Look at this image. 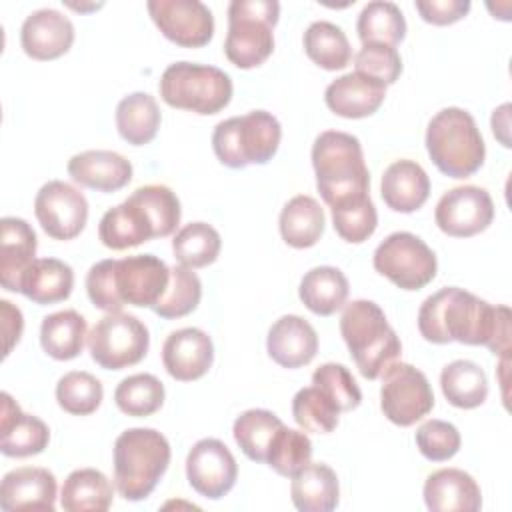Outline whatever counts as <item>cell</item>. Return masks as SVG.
I'll return each mask as SVG.
<instances>
[{
    "instance_id": "obj_28",
    "label": "cell",
    "mask_w": 512,
    "mask_h": 512,
    "mask_svg": "<svg viewBox=\"0 0 512 512\" xmlns=\"http://www.w3.org/2000/svg\"><path fill=\"white\" fill-rule=\"evenodd\" d=\"M290 496L300 512H330L340 502L338 476L328 464L310 462L292 476Z\"/></svg>"
},
{
    "instance_id": "obj_45",
    "label": "cell",
    "mask_w": 512,
    "mask_h": 512,
    "mask_svg": "<svg viewBox=\"0 0 512 512\" xmlns=\"http://www.w3.org/2000/svg\"><path fill=\"white\" fill-rule=\"evenodd\" d=\"M332 224L338 236L350 244H360L368 240L378 226V212L370 196L356 202L330 208Z\"/></svg>"
},
{
    "instance_id": "obj_8",
    "label": "cell",
    "mask_w": 512,
    "mask_h": 512,
    "mask_svg": "<svg viewBox=\"0 0 512 512\" xmlns=\"http://www.w3.org/2000/svg\"><path fill=\"white\" fill-rule=\"evenodd\" d=\"M282 128L276 116L266 110H252L216 124L212 148L216 158L228 168L266 164L280 146Z\"/></svg>"
},
{
    "instance_id": "obj_23",
    "label": "cell",
    "mask_w": 512,
    "mask_h": 512,
    "mask_svg": "<svg viewBox=\"0 0 512 512\" xmlns=\"http://www.w3.org/2000/svg\"><path fill=\"white\" fill-rule=\"evenodd\" d=\"M50 440L48 426L32 414L20 410L8 392H2L0 450L10 458H28L40 454Z\"/></svg>"
},
{
    "instance_id": "obj_50",
    "label": "cell",
    "mask_w": 512,
    "mask_h": 512,
    "mask_svg": "<svg viewBox=\"0 0 512 512\" xmlns=\"http://www.w3.org/2000/svg\"><path fill=\"white\" fill-rule=\"evenodd\" d=\"M0 318H2V336H4V358H6L22 336L24 318L20 308H16L8 300H0Z\"/></svg>"
},
{
    "instance_id": "obj_51",
    "label": "cell",
    "mask_w": 512,
    "mask_h": 512,
    "mask_svg": "<svg viewBox=\"0 0 512 512\" xmlns=\"http://www.w3.org/2000/svg\"><path fill=\"white\" fill-rule=\"evenodd\" d=\"M492 130H494V134L500 138V142L508 148V146H510V140H508V112L504 114V120H502V122L498 120L496 112L492 114Z\"/></svg>"
},
{
    "instance_id": "obj_46",
    "label": "cell",
    "mask_w": 512,
    "mask_h": 512,
    "mask_svg": "<svg viewBox=\"0 0 512 512\" xmlns=\"http://www.w3.org/2000/svg\"><path fill=\"white\" fill-rule=\"evenodd\" d=\"M312 384L324 390L336 402L340 412H350L362 402V392L344 364L326 362L318 366L312 374Z\"/></svg>"
},
{
    "instance_id": "obj_44",
    "label": "cell",
    "mask_w": 512,
    "mask_h": 512,
    "mask_svg": "<svg viewBox=\"0 0 512 512\" xmlns=\"http://www.w3.org/2000/svg\"><path fill=\"white\" fill-rule=\"evenodd\" d=\"M312 458V442L306 432L288 428L286 424L276 432L268 454L266 464L280 476L292 478L298 474Z\"/></svg>"
},
{
    "instance_id": "obj_49",
    "label": "cell",
    "mask_w": 512,
    "mask_h": 512,
    "mask_svg": "<svg viewBox=\"0 0 512 512\" xmlns=\"http://www.w3.org/2000/svg\"><path fill=\"white\" fill-rule=\"evenodd\" d=\"M416 10L426 22L446 26L468 14L470 0H418Z\"/></svg>"
},
{
    "instance_id": "obj_20",
    "label": "cell",
    "mask_w": 512,
    "mask_h": 512,
    "mask_svg": "<svg viewBox=\"0 0 512 512\" xmlns=\"http://www.w3.org/2000/svg\"><path fill=\"white\" fill-rule=\"evenodd\" d=\"M0 508L16 510H48L56 508V478L50 470L38 466H22L4 474L0 484Z\"/></svg>"
},
{
    "instance_id": "obj_12",
    "label": "cell",
    "mask_w": 512,
    "mask_h": 512,
    "mask_svg": "<svg viewBox=\"0 0 512 512\" xmlns=\"http://www.w3.org/2000/svg\"><path fill=\"white\" fill-rule=\"evenodd\" d=\"M372 264L402 290H420L436 276V254L412 232H392L374 250Z\"/></svg>"
},
{
    "instance_id": "obj_24",
    "label": "cell",
    "mask_w": 512,
    "mask_h": 512,
    "mask_svg": "<svg viewBox=\"0 0 512 512\" xmlns=\"http://www.w3.org/2000/svg\"><path fill=\"white\" fill-rule=\"evenodd\" d=\"M36 232L16 216L0 220V282L10 292H20V282L26 270L36 260Z\"/></svg>"
},
{
    "instance_id": "obj_10",
    "label": "cell",
    "mask_w": 512,
    "mask_h": 512,
    "mask_svg": "<svg viewBox=\"0 0 512 512\" xmlns=\"http://www.w3.org/2000/svg\"><path fill=\"white\" fill-rule=\"evenodd\" d=\"M280 4L276 0H232L228 4L226 58L238 68L260 66L274 50V26Z\"/></svg>"
},
{
    "instance_id": "obj_36",
    "label": "cell",
    "mask_w": 512,
    "mask_h": 512,
    "mask_svg": "<svg viewBox=\"0 0 512 512\" xmlns=\"http://www.w3.org/2000/svg\"><path fill=\"white\" fill-rule=\"evenodd\" d=\"M356 30L362 44H386L396 48L406 36V20L394 2L372 0L358 14Z\"/></svg>"
},
{
    "instance_id": "obj_3",
    "label": "cell",
    "mask_w": 512,
    "mask_h": 512,
    "mask_svg": "<svg viewBox=\"0 0 512 512\" xmlns=\"http://www.w3.org/2000/svg\"><path fill=\"white\" fill-rule=\"evenodd\" d=\"M180 214V200L168 186L146 184L104 212L98 238L112 250L134 248L152 238L170 236L180 224Z\"/></svg>"
},
{
    "instance_id": "obj_14",
    "label": "cell",
    "mask_w": 512,
    "mask_h": 512,
    "mask_svg": "<svg viewBox=\"0 0 512 512\" xmlns=\"http://www.w3.org/2000/svg\"><path fill=\"white\" fill-rule=\"evenodd\" d=\"M34 214L50 238L72 240L86 226L88 202L72 184L50 180L36 192Z\"/></svg>"
},
{
    "instance_id": "obj_15",
    "label": "cell",
    "mask_w": 512,
    "mask_h": 512,
    "mask_svg": "<svg viewBox=\"0 0 512 512\" xmlns=\"http://www.w3.org/2000/svg\"><path fill=\"white\" fill-rule=\"evenodd\" d=\"M436 226L454 238L484 232L494 220L492 196L480 186H456L442 194L434 210Z\"/></svg>"
},
{
    "instance_id": "obj_17",
    "label": "cell",
    "mask_w": 512,
    "mask_h": 512,
    "mask_svg": "<svg viewBox=\"0 0 512 512\" xmlns=\"http://www.w3.org/2000/svg\"><path fill=\"white\" fill-rule=\"evenodd\" d=\"M186 478L200 496L218 500L234 488L238 464L222 440L202 438L188 452Z\"/></svg>"
},
{
    "instance_id": "obj_11",
    "label": "cell",
    "mask_w": 512,
    "mask_h": 512,
    "mask_svg": "<svg viewBox=\"0 0 512 512\" xmlns=\"http://www.w3.org/2000/svg\"><path fill=\"white\" fill-rule=\"evenodd\" d=\"M150 346V334L142 320L128 312H106L88 334L92 360L104 370H122L138 364Z\"/></svg>"
},
{
    "instance_id": "obj_30",
    "label": "cell",
    "mask_w": 512,
    "mask_h": 512,
    "mask_svg": "<svg viewBox=\"0 0 512 512\" xmlns=\"http://www.w3.org/2000/svg\"><path fill=\"white\" fill-rule=\"evenodd\" d=\"M72 288L74 272L58 258H36L20 282V294L42 306L66 300Z\"/></svg>"
},
{
    "instance_id": "obj_1",
    "label": "cell",
    "mask_w": 512,
    "mask_h": 512,
    "mask_svg": "<svg viewBox=\"0 0 512 512\" xmlns=\"http://www.w3.org/2000/svg\"><path fill=\"white\" fill-rule=\"evenodd\" d=\"M418 330L434 344L486 346L504 358L510 352V308L494 306L458 286H446L422 302Z\"/></svg>"
},
{
    "instance_id": "obj_25",
    "label": "cell",
    "mask_w": 512,
    "mask_h": 512,
    "mask_svg": "<svg viewBox=\"0 0 512 512\" xmlns=\"http://www.w3.org/2000/svg\"><path fill=\"white\" fill-rule=\"evenodd\" d=\"M424 502L432 512H476L482 508L478 482L460 468H442L424 482Z\"/></svg>"
},
{
    "instance_id": "obj_13",
    "label": "cell",
    "mask_w": 512,
    "mask_h": 512,
    "mask_svg": "<svg viewBox=\"0 0 512 512\" xmlns=\"http://www.w3.org/2000/svg\"><path fill=\"white\" fill-rule=\"evenodd\" d=\"M380 408L396 426H412L434 408V392L424 372L406 362H394L382 372Z\"/></svg>"
},
{
    "instance_id": "obj_34",
    "label": "cell",
    "mask_w": 512,
    "mask_h": 512,
    "mask_svg": "<svg viewBox=\"0 0 512 512\" xmlns=\"http://www.w3.org/2000/svg\"><path fill=\"white\" fill-rule=\"evenodd\" d=\"M160 108L148 92H132L116 106L118 134L134 146H144L154 140L160 128Z\"/></svg>"
},
{
    "instance_id": "obj_4",
    "label": "cell",
    "mask_w": 512,
    "mask_h": 512,
    "mask_svg": "<svg viewBox=\"0 0 512 512\" xmlns=\"http://www.w3.org/2000/svg\"><path fill=\"white\" fill-rule=\"evenodd\" d=\"M312 166L316 188L330 208L370 196V172L356 136L340 130L320 132L312 144Z\"/></svg>"
},
{
    "instance_id": "obj_38",
    "label": "cell",
    "mask_w": 512,
    "mask_h": 512,
    "mask_svg": "<svg viewBox=\"0 0 512 512\" xmlns=\"http://www.w3.org/2000/svg\"><path fill=\"white\" fill-rule=\"evenodd\" d=\"M284 426V422L270 410L252 408L242 412L232 426V434L240 450L254 462H266L268 448L276 436V432Z\"/></svg>"
},
{
    "instance_id": "obj_9",
    "label": "cell",
    "mask_w": 512,
    "mask_h": 512,
    "mask_svg": "<svg viewBox=\"0 0 512 512\" xmlns=\"http://www.w3.org/2000/svg\"><path fill=\"white\" fill-rule=\"evenodd\" d=\"M158 90L168 106L208 116L228 106L232 80L216 66L182 60L162 72Z\"/></svg>"
},
{
    "instance_id": "obj_41",
    "label": "cell",
    "mask_w": 512,
    "mask_h": 512,
    "mask_svg": "<svg viewBox=\"0 0 512 512\" xmlns=\"http://www.w3.org/2000/svg\"><path fill=\"white\" fill-rule=\"evenodd\" d=\"M292 416L304 432L330 434L338 426L340 408L318 386L300 388L292 398Z\"/></svg>"
},
{
    "instance_id": "obj_39",
    "label": "cell",
    "mask_w": 512,
    "mask_h": 512,
    "mask_svg": "<svg viewBox=\"0 0 512 512\" xmlns=\"http://www.w3.org/2000/svg\"><path fill=\"white\" fill-rule=\"evenodd\" d=\"M222 238L218 230L206 222H190L182 226L172 240L174 258L186 268H204L220 254Z\"/></svg>"
},
{
    "instance_id": "obj_42",
    "label": "cell",
    "mask_w": 512,
    "mask_h": 512,
    "mask_svg": "<svg viewBox=\"0 0 512 512\" xmlns=\"http://www.w3.org/2000/svg\"><path fill=\"white\" fill-rule=\"evenodd\" d=\"M202 298V282L192 272V268H186L182 264L170 268V282L162 294V298L152 308L160 318L172 320L182 318L196 310Z\"/></svg>"
},
{
    "instance_id": "obj_29",
    "label": "cell",
    "mask_w": 512,
    "mask_h": 512,
    "mask_svg": "<svg viewBox=\"0 0 512 512\" xmlns=\"http://www.w3.org/2000/svg\"><path fill=\"white\" fill-rule=\"evenodd\" d=\"M114 486L96 468L70 472L60 490V506L66 512H106L112 506Z\"/></svg>"
},
{
    "instance_id": "obj_5",
    "label": "cell",
    "mask_w": 512,
    "mask_h": 512,
    "mask_svg": "<svg viewBox=\"0 0 512 512\" xmlns=\"http://www.w3.org/2000/svg\"><path fill=\"white\" fill-rule=\"evenodd\" d=\"M340 334L358 372L376 380L402 354L400 338L388 324L384 310L372 300H352L340 318Z\"/></svg>"
},
{
    "instance_id": "obj_37",
    "label": "cell",
    "mask_w": 512,
    "mask_h": 512,
    "mask_svg": "<svg viewBox=\"0 0 512 512\" xmlns=\"http://www.w3.org/2000/svg\"><path fill=\"white\" fill-rule=\"evenodd\" d=\"M302 42L308 58L324 70H342L352 58L344 30L328 20L312 22L304 32Z\"/></svg>"
},
{
    "instance_id": "obj_32",
    "label": "cell",
    "mask_w": 512,
    "mask_h": 512,
    "mask_svg": "<svg viewBox=\"0 0 512 512\" xmlns=\"http://www.w3.org/2000/svg\"><path fill=\"white\" fill-rule=\"evenodd\" d=\"M86 340L88 326L84 316L76 310L68 308L42 318L40 344L50 358L72 360L82 352Z\"/></svg>"
},
{
    "instance_id": "obj_31",
    "label": "cell",
    "mask_w": 512,
    "mask_h": 512,
    "mask_svg": "<svg viewBox=\"0 0 512 512\" xmlns=\"http://www.w3.org/2000/svg\"><path fill=\"white\" fill-rule=\"evenodd\" d=\"M348 290V278L340 268L316 266L302 276L298 296L310 312L330 316L344 306Z\"/></svg>"
},
{
    "instance_id": "obj_18",
    "label": "cell",
    "mask_w": 512,
    "mask_h": 512,
    "mask_svg": "<svg viewBox=\"0 0 512 512\" xmlns=\"http://www.w3.org/2000/svg\"><path fill=\"white\" fill-rule=\"evenodd\" d=\"M214 360V344L210 336L194 326L168 334L162 346V364L166 372L180 382L202 378Z\"/></svg>"
},
{
    "instance_id": "obj_27",
    "label": "cell",
    "mask_w": 512,
    "mask_h": 512,
    "mask_svg": "<svg viewBox=\"0 0 512 512\" xmlns=\"http://www.w3.org/2000/svg\"><path fill=\"white\" fill-rule=\"evenodd\" d=\"M380 194L388 208L394 212L410 214L428 200L430 178L418 162L402 158L384 170Z\"/></svg>"
},
{
    "instance_id": "obj_2",
    "label": "cell",
    "mask_w": 512,
    "mask_h": 512,
    "mask_svg": "<svg viewBox=\"0 0 512 512\" xmlns=\"http://www.w3.org/2000/svg\"><path fill=\"white\" fill-rule=\"evenodd\" d=\"M170 282V268L154 254L100 260L86 274L90 302L104 312H120L126 304L154 308Z\"/></svg>"
},
{
    "instance_id": "obj_43",
    "label": "cell",
    "mask_w": 512,
    "mask_h": 512,
    "mask_svg": "<svg viewBox=\"0 0 512 512\" xmlns=\"http://www.w3.org/2000/svg\"><path fill=\"white\" fill-rule=\"evenodd\" d=\"M104 396L102 382L84 370L66 372L56 384L58 406L74 416H88L96 412Z\"/></svg>"
},
{
    "instance_id": "obj_33",
    "label": "cell",
    "mask_w": 512,
    "mask_h": 512,
    "mask_svg": "<svg viewBox=\"0 0 512 512\" xmlns=\"http://www.w3.org/2000/svg\"><path fill=\"white\" fill-rule=\"evenodd\" d=\"M324 210L320 204L306 194L290 198L280 212V236L292 248L314 246L324 232Z\"/></svg>"
},
{
    "instance_id": "obj_22",
    "label": "cell",
    "mask_w": 512,
    "mask_h": 512,
    "mask_svg": "<svg viewBox=\"0 0 512 512\" xmlns=\"http://www.w3.org/2000/svg\"><path fill=\"white\" fill-rule=\"evenodd\" d=\"M386 96V84L362 72H348L332 80L324 92L326 106L342 118H366L374 114Z\"/></svg>"
},
{
    "instance_id": "obj_21",
    "label": "cell",
    "mask_w": 512,
    "mask_h": 512,
    "mask_svg": "<svg viewBox=\"0 0 512 512\" xmlns=\"http://www.w3.org/2000/svg\"><path fill=\"white\" fill-rule=\"evenodd\" d=\"M268 356L282 368H300L314 360L318 334L314 326L296 314L280 316L268 330Z\"/></svg>"
},
{
    "instance_id": "obj_19",
    "label": "cell",
    "mask_w": 512,
    "mask_h": 512,
    "mask_svg": "<svg viewBox=\"0 0 512 512\" xmlns=\"http://www.w3.org/2000/svg\"><path fill=\"white\" fill-rule=\"evenodd\" d=\"M74 42V24L66 14L54 8L30 12L20 28V44L34 60H54L70 50Z\"/></svg>"
},
{
    "instance_id": "obj_47",
    "label": "cell",
    "mask_w": 512,
    "mask_h": 512,
    "mask_svg": "<svg viewBox=\"0 0 512 512\" xmlns=\"http://www.w3.org/2000/svg\"><path fill=\"white\" fill-rule=\"evenodd\" d=\"M460 444L458 428L444 420H426L416 430V446L420 454L432 462L450 460L460 450Z\"/></svg>"
},
{
    "instance_id": "obj_48",
    "label": "cell",
    "mask_w": 512,
    "mask_h": 512,
    "mask_svg": "<svg viewBox=\"0 0 512 512\" xmlns=\"http://www.w3.org/2000/svg\"><path fill=\"white\" fill-rule=\"evenodd\" d=\"M356 72L372 76L380 82L394 84L402 72V58L394 46L386 44H362L354 56Z\"/></svg>"
},
{
    "instance_id": "obj_6",
    "label": "cell",
    "mask_w": 512,
    "mask_h": 512,
    "mask_svg": "<svg viewBox=\"0 0 512 512\" xmlns=\"http://www.w3.org/2000/svg\"><path fill=\"white\" fill-rule=\"evenodd\" d=\"M170 464V444L154 428H128L114 442V486L124 500L152 494Z\"/></svg>"
},
{
    "instance_id": "obj_16",
    "label": "cell",
    "mask_w": 512,
    "mask_h": 512,
    "mask_svg": "<svg viewBox=\"0 0 512 512\" xmlns=\"http://www.w3.org/2000/svg\"><path fill=\"white\" fill-rule=\"evenodd\" d=\"M148 12L160 32L184 48H200L212 40L214 16L200 0H150Z\"/></svg>"
},
{
    "instance_id": "obj_7",
    "label": "cell",
    "mask_w": 512,
    "mask_h": 512,
    "mask_svg": "<svg viewBox=\"0 0 512 512\" xmlns=\"http://www.w3.org/2000/svg\"><path fill=\"white\" fill-rule=\"evenodd\" d=\"M426 150L434 166L450 178H468L484 164V138L470 112L448 106L426 128Z\"/></svg>"
},
{
    "instance_id": "obj_35",
    "label": "cell",
    "mask_w": 512,
    "mask_h": 512,
    "mask_svg": "<svg viewBox=\"0 0 512 512\" xmlns=\"http://www.w3.org/2000/svg\"><path fill=\"white\" fill-rule=\"evenodd\" d=\"M444 398L456 408H476L488 396V380L484 370L472 360H454L440 372Z\"/></svg>"
},
{
    "instance_id": "obj_26",
    "label": "cell",
    "mask_w": 512,
    "mask_h": 512,
    "mask_svg": "<svg viewBox=\"0 0 512 512\" xmlns=\"http://www.w3.org/2000/svg\"><path fill=\"white\" fill-rule=\"evenodd\" d=\"M68 174L80 186L116 192L132 180V164L112 150H84L68 160Z\"/></svg>"
},
{
    "instance_id": "obj_40",
    "label": "cell",
    "mask_w": 512,
    "mask_h": 512,
    "mask_svg": "<svg viewBox=\"0 0 512 512\" xmlns=\"http://www.w3.org/2000/svg\"><path fill=\"white\" fill-rule=\"evenodd\" d=\"M164 396V384L154 374L146 372L124 378L114 390V402L118 410L134 418H144L160 410Z\"/></svg>"
}]
</instances>
